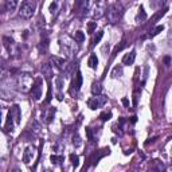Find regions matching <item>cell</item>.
<instances>
[{
  "mask_svg": "<svg viewBox=\"0 0 172 172\" xmlns=\"http://www.w3.org/2000/svg\"><path fill=\"white\" fill-rule=\"evenodd\" d=\"M74 39H75V42L82 43L83 40H85V35H83L82 31H77V32L74 34Z\"/></svg>",
  "mask_w": 172,
  "mask_h": 172,
  "instance_id": "cell-21",
  "label": "cell"
},
{
  "mask_svg": "<svg viewBox=\"0 0 172 172\" xmlns=\"http://www.w3.org/2000/svg\"><path fill=\"white\" fill-rule=\"evenodd\" d=\"M13 121H15V118H13L12 113L8 112V116H7V122H5V125H4V129H5L7 132H10V130H12V129H13Z\"/></svg>",
  "mask_w": 172,
  "mask_h": 172,
  "instance_id": "cell-10",
  "label": "cell"
},
{
  "mask_svg": "<svg viewBox=\"0 0 172 172\" xmlns=\"http://www.w3.org/2000/svg\"><path fill=\"white\" fill-rule=\"evenodd\" d=\"M102 35H104V32L102 31H98V34L94 36V39H93V43H91V46H94V44H97V43L101 40V38H102Z\"/></svg>",
  "mask_w": 172,
  "mask_h": 172,
  "instance_id": "cell-27",
  "label": "cell"
},
{
  "mask_svg": "<svg viewBox=\"0 0 172 172\" xmlns=\"http://www.w3.org/2000/svg\"><path fill=\"white\" fill-rule=\"evenodd\" d=\"M122 13H124L122 5H121L120 3H113V4H110L109 7H108L105 15H106V18H108V22H110V23H117L121 19Z\"/></svg>",
  "mask_w": 172,
  "mask_h": 172,
  "instance_id": "cell-1",
  "label": "cell"
},
{
  "mask_svg": "<svg viewBox=\"0 0 172 172\" xmlns=\"http://www.w3.org/2000/svg\"><path fill=\"white\" fill-rule=\"evenodd\" d=\"M70 160H71V164L74 167H78V164H79V157H78L75 153H71L70 155Z\"/></svg>",
  "mask_w": 172,
  "mask_h": 172,
  "instance_id": "cell-23",
  "label": "cell"
},
{
  "mask_svg": "<svg viewBox=\"0 0 172 172\" xmlns=\"http://www.w3.org/2000/svg\"><path fill=\"white\" fill-rule=\"evenodd\" d=\"M137 101H139V93L134 91V94H133V105H134V106L137 105Z\"/></svg>",
  "mask_w": 172,
  "mask_h": 172,
  "instance_id": "cell-32",
  "label": "cell"
},
{
  "mask_svg": "<svg viewBox=\"0 0 172 172\" xmlns=\"http://www.w3.org/2000/svg\"><path fill=\"white\" fill-rule=\"evenodd\" d=\"M145 19H147V13H145V11H144V7H142V5H140L139 13H137V22H139V23H142Z\"/></svg>",
  "mask_w": 172,
  "mask_h": 172,
  "instance_id": "cell-15",
  "label": "cell"
},
{
  "mask_svg": "<svg viewBox=\"0 0 172 172\" xmlns=\"http://www.w3.org/2000/svg\"><path fill=\"white\" fill-rule=\"evenodd\" d=\"M18 85H19V89H22V90H27L30 86H32V81H31V78H30V75L23 74L19 78Z\"/></svg>",
  "mask_w": 172,
  "mask_h": 172,
  "instance_id": "cell-6",
  "label": "cell"
},
{
  "mask_svg": "<svg viewBox=\"0 0 172 172\" xmlns=\"http://www.w3.org/2000/svg\"><path fill=\"white\" fill-rule=\"evenodd\" d=\"M51 63H54V66L58 67V69H62L64 61L62 58H58V56H53V58H51Z\"/></svg>",
  "mask_w": 172,
  "mask_h": 172,
  "instance_id": "cell-17",
  "label": "cell"
},
{
  "mask_svg": "<svg viewBox=\"0 0 172 172\" xmlns=\"http://www.w3.org/2000/svg\"><path fill=\"white\" fill-rule=\"evenodd\" d=\"M75 11H77V13H79V15H85V13H87L89 11V1L87 0H78L77 3H75Z\"/></svg>",
  "mask_w": 172,
  "mask_h": 172,
  "instance_id": "cell-5",
  "label": "cell"
},
{
  "mask_svg": "<svg viewBox=\"0 0 172 172\" xmlns=\"http://www.w3.org/2000/svg\"><path fill=\"white\" fill-rule=\"evenodd\" d=\"M125 44H126V42H125V39H124V40H122V42H121V43H120V44H117V46H116L114 51H113V55H116V54H117V53H118V51H121V50H122V48H124V47H125Z\"/></svg>",
  "mask_w": 172,
  "mask_h": 172,
  "instance_id": "cell-24",
  "label": "cell"
},
{
  "mask_svg": "<svg viewBox=\"0 0 172 172\" xmlns=\"http://www.w3.org/2000/svg\"><path fill=\"white\" fill-rule=\"evenodd\" d=\"M134 59H136V51H130V53L126 54V55L122 58V63L129 66V64H133Z\"/></svg>",
  "mask_w": 172,
  "mask_h": 172,
  "instance_id": "cell-8",
  "label": "cell"
},
{
  "mask_svg": "<svg viewBox=\"0 0 172 172\" xmlns=\"http://www.w3.org/2000/svg\"><path fill=\"white\" fill-rule=\"evenodd\" d=\"M87 63H89V66H90L91 69H96L97 64H98V58H97L96 54H91L90 58H89V61H87Z\"/></svg>",
  "mask_w": 172,
  "mask_h": 172,
  "instance_id": "cell-16",
  "label": "cell"
},
{
  "mask_svg": "<svg viewBox=\"0 0 172 172\" xmlns=\"http://www.w3.org/2000/svg\"><path fill=\"white\" fill-rule=\"evenodd\" d=\"M102 91V86L99 82H94L93 85H91V94L93 96H99Z\"/></svg>",
  "mask_w": 172,
  "mask_h": 172,
  "instance_id": "cell-14",
  "label": "cell"
},
{
  "mask_svg": "<svg viewBox=\"0 0 172 172\" xmlns=\"http://www.w3.org/2000/svg\"><path fill=\"white\" fill-rule=\"evenodd\" d=\"M61 161H63V157H62V156H56V155L51 156V163L53 164H59Z\"/></svg>",
  "mask_w": 172,
  "mask_h": 172,
  "instance_id": "cell-25",
  "label": "cell"
},
{
  "mask_svg": "<svg viewBox=\"0 0 172 172\" xmlns=\"http://www.w3.org/2000/svg\"><path fill=\"white\" fill-rule=\"evenodd\" d=\"M31 96L34 99H39L42 97V90H40V79H36V82L31 86Z\"/></svg>",
  "mask_w": 172,
  "mask_h": 172,
  "instance_id": "cell-7",
  "label": "cell"
},
{
  "mask_svg": "<svg viewBox=\"0 0 172 172\" xmlns=\"http://www.w3.org/2000/svg\"><path fill=\"white\" fill-rule=\"evenodd\" d=\"M106 1L105 0H94L93 3V16L96 19H99L106 13Z\"/></svg>",
  "mask_w": 172,
  "mask_h": 172,
  "instance_id": "cell-3",
  "label": "cell"
},
{
  "mask_svg": "<svg viewBox=\"0 0 172 172\" xmlns=\"http://www.w3.org/2000/svg\"><path fill=\"white\" fill-rule=\"evenodd\" d=\"M34 150H35V148H32V147H28L26 150H24V155H23V161L26 164H28L30 161H31V159H32V155H34Z\"/></svg>",
  "mask_w": 172,
  "mask_h": 172,
  "instance_id": "cell-9",
  "label": "cell"
},
{
  "mask_svg": "<svg viewBox=\"0 0 172 172\" xmlns=\"http://www.w3.org/2000/svg\"><path fill=\"white\" fill-rule=\"evenodd\" d=\"M132 122H136V121H137V117H132Z\"/></svg>",
  "mask_w": 172,
  "mask_h": 172,
  "instance_id": "cell-38",
  "label": "cell"
},
{
  "mask_svg": "<svg viewBox=\"0 0 172 172\" xmlns=\"http://www.w3.org/2000/svg\"><path fill=\"white\" fill-rule=\"evenodd\" d=\"M163 30H164V27H163V26H157V27H156V28L153 30V31L149 34V36H155V35H157L159 32H161Z\"/></svg>",
  "mask_w": 172,
  "mask_h": 172,
  "instance_id": "cell-28",
  "label": "cell"
},
{
  "mask_svg": "<svg viewBox=\"0 0 172 172\" xmlns=\"http://www.w3.org/2000/svg\"><path fill=\"white\" fill-rule=\"evenodd\" d=\"M51 99V87H48V91H47V99H46V101H50Z\"/></svg>",
  "mask_w": 172,
  "mask_h": 172,
  "instance_id": "cell-36",
  "label": "cell"
},
{
  "mask_svg": "<svg viewBox=\"0 0 172 172\" xmlns=\"http://www.w3.org/2000/svg\"><path fill=\"white\" fill-rule=\"evenodd\" d=\"M122 104L125 105V106H129V101H128V98H122Z\"/></svg>",
  "mask_w": 172,
  "mask_h": 172,
  "instance_id": "cell-37",
  "label": "cell"
},
{
  "mask_svg": "<svg viewBox=\"0 0 172 172\" xmlns=\"http://www.w3.org/2000/svg\"><path fill=\"white\" fill-rule=\"evenodd\" d=\"M34 132L35 134L39 133V125H38V122H34Z\"/></svg>",
  "mask_w": 172,
  "mask_h": 172,
  "instance_id": "cell-34",
  "label": "cell"
},
{
  "mask_svg": "<svg viewBox=\"0 0 172 172\" xmlns=\"http://www.w3.org/2000/svg\"><path fill=\"white\" fill-rule=\"evenodd\" d=\"M86 136L90 141H93V133H91V129L90 128H86Z\"/></svg>",
  "mask_w": 172,
  "mask_h": 172,
  "instance_id": "cell-31",
  "label": "cell"
},
{
  "mask_svg": "<svg viewBox=\"0 0 172 172\" xmlns=\"http://www.w3.org/2000/svg\"><path fill=\"white\" fill-rule=\"evenodd\" d=\"M164 63H165L167 66H169V63H171V58H169V56H165V58H164Z\"/></svg>",
  "mask_w": 172,
  "mask_h": 172,
  "instance_id": "cell-35",
  "label": "cell"
},
{
  "mask_svg": "<svg viewBox=\"0 0 172 172\" xmlns=\"http://www.w3.org/2000/svg\"><path fill=\"white\" fill-rule=\"evenodd\" d=\"M73 86H74V89L77 91L79 90L81 86H82V74H81V71H78L77 75H75V79H74V82H73Z\"/></svg>",
  "mask_w": 172,
  "mask_h": 172,
  "instance_id": "cell-12",
  "label": "cell"
},
{
  "mask_svg": "<svg viewBox=\"0 0 172 172\" xmlns=\"http://www.w3.org/2000/svg\"><path fill=\"white\" fill-rule=\"evenodd\" d=\"M110 117H112V113L110 112H104V113H101V116H99V118H101L102 121L110 120Z\"/></svg>",
  "mask_w": 172,
  "mask_h": 172,
  "instance_id": "cell-26",
  "label": "cell"
},
{
  "mask_svg": "<svg viewBox=\"0 0 172 172\" xmlns=\"http://www.w3.org/2000/svg\"><path fill=\"white\" fill-rule=\"evenodd\" d=\"M42 73L46 75L47 78H50L51 75H53V71H51V64H43V67H42Z\"/></svg>",
  "mask_w": 172,
  "mask_h": 172,
  "instance_id": "cell-19",
  "label": "cell"
},
{
  "mask_svg": "<svg viewBox=\"0 0 172 172\" xmlns=\"http://www.w3.org/2000/svg\"><path fill=\"white\" fill-rule=\"evenodd\" d=\"M35 10H36V0H23L19 8V15L24 19H30L35 13Z\"/></svg>",
  "mask_w": 172,
  "mask_h": 172,
  "instance_id": "cell-2",
  "label": "cell"
},
{
  "mask_svg": "<svg viewBox=\"0 0 172 172\" xmlns=\"http://www.w3.org/2000/svg\"><path fill=\"white\" fill-rule=\"evenodd\" d=\"M11 113H12V116H13V118H15V122L16 124H19L20 122V109H19V106L18 105H15V106H12L11 108V110H10Z\"/></svg>",
  "mask_w": 172,
  "mask_h": 172,
  "instance_id": "cell-11",
  "label": "cell"
},
{
  "mask_svg": "<svg viewBox=\"0 0 172 172\" xmlns=\"http://www.w3.org/2000/svg\"><path fill=\"white\" fill-rule=\"evenodd\" d=\"M50 11H51V13H54L56 11V3H53V4L50 5Z\"/></svg>",
  "mask_w": 172,
  "mask_h": 172,
  "instance_id": "cell-33",
  "label": "cell"
},
{
  "mask_svg": "<svg viewBox=\"0 0 172 172\" xmlns=\"http://www.w3.org/2000/svg\"><path fill=\"white\" fill-rule=\"evenodd\" d=\"M73 145H74L75 148H79L81 145H82V140H81V137L78 136V134L73 136Z\"/></svg>",
  "mask_w": 172,
  "mask_h": 172,
  "instance_id": "cell-22",
  "label": "cell"
},
{
  "mask_svg": "<svg viewBox=\"0 0 172 172\" xmlns=\"http://www.w3.org/2000/svg\"><path fill=\"white\" fill-rule=\"evenodd\" d=\"M121 75H122V66H116L112 71V77L117 78V77H121Z\"/></svg>",
  "mask_w": 172,
  "mask_h": 172,
  "instance_id": "cell-20",
  "label": "cell"
},
{
  "mask_svg": "<svg viewBox=\"0 0 172 172\" xmlns=\"http://www.w3.org/2000/svg\"><path fill=\"white\" fill-rule=\"evenodd\" d=\"M106 101H108V98L105 96H96L94 98L89 99L87 105H89V108H90V109L96 110V109H98V108L104 106V105L106 104Z\"/></svg>",
  "mask_w": 172,
  "mask_h": 172,
  "instance_id": "cell-4",
  "label": "cell"
},
{
  "mask_svg": "<svg viewBox=\"0 0 172 172\" xmlns=\"http://www.w3.org/2000/svg\"><path fill=\"white\" fill-rule=\"evenodd\" d=\"M165 12H167V8H164V10H160L157 13H156L155 16H153L152 19H150V24H155L156 22H157L159 19L161 18V16H164V15H165Z\"/></svg>",
  "mask_w": 172,
  "mask_h": 172,
  "instance_id": "cell-18",
  "label": "cell"
},
{
  "mask_svg": "<svg viewBox=\"0 0 172 172\" xmlns=\"http://www.w3.org/2000/svg\"><path fill=\"white\" fill-rule=\"evenodd\" d=\"M19 0H4V5H5V10L7 11H13L18 5Z\"/></svg>",
  "mask_w": 172,
  "mask_h": 172,
  "instance_id": "cell-13",
  "label": "cell"
},
{
  "mask_svg": "<svg viewBox=\"0 0 172 172\" xmlns=\"http://www.w3.org/2000/svg\"><path fill=\"white\" fill-rule=\"evenodd\" d=\"M96 27H97V23H96V22H90V23L87 24V32H89V34H91V32L96 30Z\"/></svg>",
  "mask_w": 172,
  "mask_h": 172,
  "instance_id": "cell-29",
  "label": "cell"
},
{
  "mask_svg": "<svg viewBox=\"0 0 172 172\" xmlns=\"http://www.w3.org/2000/svg\"><path fill=\"white\" fill-rule=\"evenodd\" d=\"M54 116H55V109H51L50 113H48V116H47V122H51V121H53Z\"/></svg>",
  "mask_w": 172,
  "mask_h": 172,
  "instance_id": "cell-30",
  "label": "cell"
}]
</instances>
